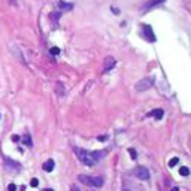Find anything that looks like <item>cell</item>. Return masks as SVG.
Returning <instances> with one entry per match:
<instances>
[{"label": "cell", "mask_w": 191, "mask_h": 191, "mask_svg": "<svg viewBox=\"0 0 191 191\" xmlns=\"http://www.w3.org/2000/svg\"><path fill=\"white\" fill-rule=\"evenodd\" d=\"M73 151H75V154H76L78 160H79L81 163H84L85 166H94V164L97 163V160H96L94 154H93L91 151L81 149V148H78V146H75Z\"/></svg>", "instance_id": "6da1fadb"}, {"label": "cell", "mask_w": 191, "mask_h": 191, "mask_svg": "<svg viewBox=\"0 0 191 191\" xmlns=\"http://www.w3.org/2000/svg\"><path fill=\"white\" fill-rule=\"evenodd\" d=\"M78 179H79L82 184L88 185V187H96V188H100V187H103V184H105L103 178H99V176L94 178V176H88V175H79Z\"/></svg>", "instance_id": "7a4b0ae2"}, {"label": "cell", "mask_w": 191, "mask_h": 191, "mask_svg": "<svg viewBox=\"0 0 191 191\" xmlns=\"http://www.w3.org/2000/svg\"><path fill=\"white\" fill-rule=\"evenodd\" d=\"M154 85V78H143V79H141L137 84H136V91L139 93H142V91H146V90H149L151 87Z\"/></svg>", "instance_id": "3957f363"}, {"label": "cell", "mask_w": 191, "mask_h": 191, "mask_svg": "<svg viewBox=\"0 0 191 191\" xmlns=\"http://www.w3.org/2000/svg\"><path fill=\"white\" fill-rule=\"evenodd\" d=\"M134 175L141 181H148L149 179V170L146 167H143V166H137L134 169Z\"/></svg>", "instance_id": "277c9868"}, {"label": "cell", "mask_w": 191, "mask_h": 191, "mask_svg": "<svg viewBox=\"0 0 191 191\" xmlns=\"http://www.w3.org/2000/svg\"><path fill=\"white\" fill-rule=\"evenodd\" d=\"M142 33H143V38L149 42H155V39H157L151 29V25H148V24H142Z\"/></svg>", "instance_id": "5b68a950"}, {"label": "cell", "mask_w": 191, "mask_h": 191, "mask_svg": "<svg viewBox=\"0 0 191 191\" xmlns=\"http://www.w3.org/2000/svg\"><path fill=\"white\" fill-rule=\"evenodd\" d=\"M166 0H149V2H146L145 5H143V8H142V11L143 12H148V11H151L152 8H155V6H160L161 3H164Z\"/></svg>", "instance_id": "8992f818"}, {"label": "cell", "mask_w": 191, "mask_h": 191, "mask_svg": "<svg viewBox=\"0 0 191 191\" xmlns=\"http://www.w3.org/2000/svg\"><path fill=\"white\" fill-rule=\"evenodd\" d=\"M115 64H117V61H115L114 57H106V58H105V64H103V72L111 70V69L114 67Z\"/></svg>", "instance_id": "52a82bcc"}, {"label": "cell", "mask_w": 191, "mask_h": 191, "mask_svg": "<svg viewBox=\"0 0 191 191\" xmlns=\"http://www.w3.org/2000/svg\"><path fill=\"white\" fill-rule=\"evenodd\" d=\"M57 8H58L60 11L66 12V11H70V9H73V5H72V3H66V2H61V0H60V2L57 3Z\"/></svg>", "instance_id": "ba28073f"}, {"label": "cell", "mask_w": 191, "mask_h": 191, "mask_svg": "<svg viewBox=\"0 0 191 191\" xmlns=\"http://www.w3.org/2000/svg\"><path fill=\"white\" fill-rule=\"evenodd\" d=\"M54 166H55L54 160L49 158V160H46L45 163H43V170H45V172H53L54 170Z\"/></svg>", "instance_id": "9c48e42d"}, {"label": "cell", "mask_w": 191, "mask_h": 191, "mask_svg": "<svg viewBox=\"0 0 191 191\" xmlns=\"http://www.w3.org/2000/svg\"><path fill=\"white\" fill-rule=\"evenodd\" d=\"M149 115H151V117H154L155 119H161V118H163V115H164V112H163V109H154Z\"/></svg>", "instance_id": "30bf717a"}, {"label": "cell", "mask_w": 191, "mask_h": 191, "mask_svg": "<svg viewBox=\"0 0 191 191\" xmlns=\"http://www.w3.org/2000/svg\"><path fill=\"white\" fill-rule=\"evenodd\" d=\"M23 142L27 145V146H33V142H31L30 134H24V136H23Z\"/></svg>", "instance_id": "8fae6325"}, {"label": "cell", "mask_w": 191, "mask_h": 191, "mask_svg": "<svg viewBox=\"0 0 191 191\" xmlns=\"http://www.w3.org/2000/svg\"><path fill=\"white\" fill-rule=\"evenodd\" d=\"M190 173V170H188V167H185V166H182V167H179V175H182V176H187Z\"/></svg>", "instance_id": "7c38bea8"}, {"label": "cell", "mask_w": 191, "mask_h": 191, "mask_svg": "<svg viewBox=\"0 0 191 191\" xmlns=\"http://www.w3.org/2000/svg\"><path fill=\"white\" fill-rule=\"evenodd\" d=\"M179 163V158L178 157H175V158H172L170 161H169V167H173V166H176V164Z\"/></svg>", "instance_id": "4fadbf2b"}, {"label": "cell", "mask_w": 191, "mask_h": 191, "mask_svg": "<svg viewBox=\"0 0 191 191\" xmlns=\"http://www.w3.org/2000/svg\"><path fill=\"white\" fill-rule=\"evenodd\" d=\"M60 51H61V49H60L58 46H53V48H51V54H53V55H58Z\"/></svg>", "instance_id": "5bb4252c"}, {"label": "cell", "mask_w": 191, "mask_h": 191, "mask_svg": "<svg viewBox=\"0 0 191 191\" xmlns=\"http://www.w3.org/2000/svg\"><path fill=\"white\" fill-rule=\"evenodd\" d=\"M128 154H130V157H132L133 160H136V158H137V154H136V149H133V148H130V149H128Z\"/></svg>", "instance_id": "9a60e30c"}, {"label": "cell", "mask_w": 191, "mask_h": 191, "mask_svg": "<svg viewBox=\"0 0 191 191\" xmlns=\"http://www.w3.org/2000/svg\"><path fill=\"white\" fill-rule=\"evenodd\" d=\"M60 16H61V14H58V12H53V15H51V18H53L54 21H57Z\"/></svg>", "instance_id": "2e32d148"}, {"label": "cell", "mask_w": 191, "mask_h": 191, "mask_svg": "<svg viewBox=\"0 0 191 191\" xmlns=\"http://www.w3.org/2000/svg\"><path fill=\"white\" fill-rule=\"evenodd\" d=\"M30 185H31V187H38V185H39V181H38L36 178H33V179L30 181Z\"/></svg>", "instance_id": "e0dca14e"}, {"label": "cell", "mask_w": 191, "mask_h": 191, "mask_svg": "<svg viewBox=\"0 0 191 191\" xmlns=\"http://www.w3.org/2000/svg\"><path fill=\"white\" fill-rule=\"evenodd\" d=\"M8 191H16V185L15 184H9L8 185Z\"/></svg>", "instance_id": "ac0fdd59"}, {"label": "cell", "mask_w": 191, "mask_h": 191, "mask_svg": "<svg viewBox=\"0 0 191 191\" xmlns=\"http://www.w3.org/2000/svg\"><path fill=\"white\" fill-rule=\"evenodd\" d=\"M12 141H14V142H18V141H20V136H16V134L12 136Z\"/></svg>", "instance_id": "d6986e66"}, {"label": "cell", "mask_w": 191, "mask_h": 191, "mask_svg": "<svg viewBox=\"0 0 191 191\" xmlns=\"http://www.w3.org/2000/svg\"><path fill=\"white\" fill-rule=\"evenodd\" d=\"M112 12H114L115 15H118V14H119V11L117 9V8H112Z\"/></svg>", "instance_id": "ffe728a7"}, {"label": "cell", "mask_w": 191, "mask_h": 191, "mask_svg": "<svg viewBox=\"0 0 191 191\" xmlns=\"http://www.w3.org/2000/svg\"><path fill=\"white\" fill-rule=\"evenodd\" d=\"M108 136H99V141H106Z\"/></svg>", "instance_id": "44dd1931"}, {"label": "cell", "mask_w": 191, "mask_h": 191, "mask_svg": "<svg viewBox=\"0 0 191 191\" xmlns=\"http://www.w3.org/2000/svg\"><path fill=\"white\" fill-rule=\"evenodd\" d=\"M70 191H81V190H78L76 187H72V188H70Z\"/></svg>", "instance_id": "7402d4cb"}, {"label": "cell", "mask_w": 191, "mask_h": 191, "mask_svg": "<svg viewBox=\"0 0 191 191\" xmlns=\"http://www.w3.org/2000/svg\"><path fill=\"white\" fill-rule=\"evenodd\" d=\"M43 191H54V190H51V188H46V190H43Z\"/></svg>", "instance_id": "603a6c76"}, {"label": "cell", "mask_w": 191, "mask_h": 191, "mask_svg": "<svg viewBox=\"0 0 191 191\" xmlns=\"http://www.w3.org/2000/svg\"><path fill=\"white\" fill-rule=\"evenodd\" d=\"M172 191H179V190H178V188H173V190H172Z\"/></svg>", "instance_id": "cb8c5ba5"}]
</instances>
